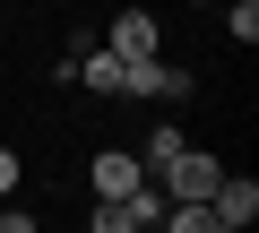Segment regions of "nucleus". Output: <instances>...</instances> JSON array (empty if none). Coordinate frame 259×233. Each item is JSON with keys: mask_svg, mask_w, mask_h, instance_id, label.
<instances>
[{"mask_svg": "<svg viewBox=\"0 0 259 233\" xmlns=\"http://www.w3.org/2000/svg\"><path fill=\"white\" fill-rule=\"evenodd\" d=\"M207 207H216V224H233V233H250V216H259V181H250V173H225Z\"/></svg>", "mask_w": 259, "mask_h": 233, "instance_id": "nucleus-4", "label": "nucleus"}, {"mask_svg": "<svg viewBox=\"0 0 259 233\" xmlns=\"http://www.w3.org/2000/svg\"><path fill=\"white\" fill-rule=\"evenodd\" d=\"M156 181H164V199H216V181H225V156H207V147H173L164 164H156Z\"/></svg>", "mask_w": 259, "mask_h": 233, "instance_id": "nucleus-1", "label": "nucleus"}, {"mask_svg": "<svg viewBox=\"0 0 259 233\" xmlns=\"http://www.w3.org/2000/svg\"><path fill=\"white\" fill-rule=\"evenodd\" d=\"M69 78H78V86H87V95H104V104H112V95H121V61H112V52H104V43H95V52H69Z\"/></svg>", "mask_w": 259, "mask_h": 233, "instance_id": "nucleus-5", "label": "nucleus"}, {"mask_svg": "<svg viewBox=\"0 0 259 233\" xmlns=\"http://www.w3.org/2000/svg\"><path fill=\"white\" fill-rule=\"evenodd\" d=\"M225 35H233L242 52L259 43V0H225Z\"/></svg>", "mask_w": 259, "mask_h": 233, "instance_id": "nucleus-7", "label": "nucleus"}, {"mask_svg": "<svg viewBox=\"0 0 259 233\" xmlns=\"http://www.w3.org/2000/svg\"><path fill=\"white\" fill-rule=\"evenodd\" d=\"M173 147H182V130H173V121H156V130H147V147H139V164H147V173H156V164H164V156H173Z\"/></svg>", "mask_w": 259, "mask_h": 233, "instance_id": "nucleus-8", "label": "nucleus"}, {"mask_svg": "<svg viewBox=\"0 0 259 233\" xmlns=\"http://www.w3.org/2000/svg\"><path fill=\"white\" fill-rule=\"evenodd\" d=\"M104 52H112V61H156V52H164V26H156V9H121V18L104 26Z\"/></svg>", "mask_w": 259, "mask_h": 233, "instance_id": "nucleus-2", "label": "nucleus"}, {"mask_svg": "<svg viewBox=\"0 0 259 233\" xmlns=\"http://www.w3.org/2000/svg\"><path fill=\"white\" fill-rule=\"evenodd\" d=\"M0 233H44V224H35L26 207H0Z\"/></svg>", "mask_w": 259, "mask_h": 233, "instance_id": "nucleus-10", "label": "nucleus"}, {"mask_svg": "<svg viewBox=\"0 0 259 233\" xmlns=\"http://www.w3.org/2000/svg\"><path fill=\"white\" fill-rule=\"evenodd\" d=\"M190 9H216V0H190Z\"/></svg>", "mask_w": 259, "mask_h": 233, "instance_id": "nucleus-11", "label": "nucleus"}, {"mask_svg": "<svg viewBox=\"0 0 259 233\" xmlns=\"http://www.w3.org/2000/svg\"><path fill=\"white\" fill-rule=\"evenodd\" d=\"M87 233H147V224H139L130 199H95V224H87Z\"/></svg>", "mask_w": 259, "mask_h": 233, "instance_id": "nucleus-6", "label": "nucleus"}, {"mask_svg": "<svg viewBox=\"0 0 259 233\" xmlns=\"http://www.w3.org/2000/svg\"><path fill=\"white\" fill-rule=\"evenodd\" d=\"M18 173H26V164H18V147H0V199L18 190Z\"/></svg>", "mask_w": 259, "mask_h": 233, "instance_id": "nucleus-9", "label": "nucleus"}, {"mask_svg": "<svg viewBox=\"0 0 259 233\" xmlns=\"http://www.w3.org/2000/svg\"><path fill=\"white\" fill-rule=\"evenodd\" d=\"M87 181H95V199H130L147 181V164L130 156V147H95V164H87Z\"/></svg>", "mask_w": 259, "mask_h": 233, "instance_id": "nucleus-3", "label": "nucleus"}]
</instances>
